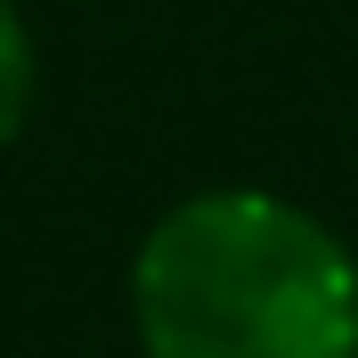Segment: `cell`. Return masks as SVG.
I'll return each instance as SVG.
<instances>
[{"label":"cell","instance_id":"obj_1","mask_svg":"<svg viewBox=\"0 0 358 358\" xmlns=\"http://www.w3.org/2000/svg\"><path fill=\"white\" fill-rule=\"evenodd\" d=\"M147 358H358V252L277 187H196L131 252Z\"/></svg>","mask_w":358,"mask_h":358},{"label":"cell","instance_id":"obj_2","mask_svg":"<svg viewBox=\"0 0 358 358\" xmlns=\"http://www.w3.org/2000/svg\"><path fill=\"white\" fill-rule=\"evenodd\" d=\"M33 90H41V66H33V33H24L17 0H0V147H17L24 114H33Z\"/></svg>","mask_w":358,"mask_h":358}]
</instances>
